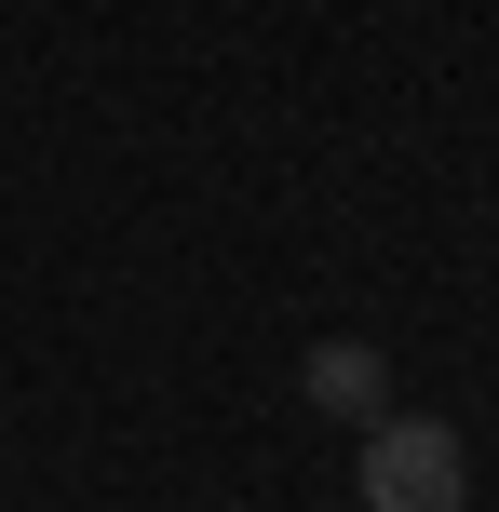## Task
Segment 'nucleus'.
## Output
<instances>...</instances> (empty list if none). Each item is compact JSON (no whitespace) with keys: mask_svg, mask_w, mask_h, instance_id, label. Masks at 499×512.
Returning a JSON list of instances; mask_svg holds the SVG:
<instances>
[{"mask_svg":"<svg viewBox=\"0 0 499 512\" xmlns=\"http://www.w3.org/2000/svg\"><path fill=\"white\" fill-rule=\"evenodd\" d=\"M297 391H311L338 432H378V418H392V351H365V337H311Z\"/></svg>","mask_w":499,"mask_h":512,"instance_id":"2","label":"nucleus"},{"mask_svg":"<svg viewBox=\"0 0 499 512\" xmlns=\"http://www.w3.org/2000/svg\"><path fill=\"white\" fill-rule=\"evenodd\" d=\"M365 512H473V445L446 418H378L365 432Z\"/></svg>","mask_w":499,"mask_h":512,"instance_id":"1","label":"nucleus"}]
</instances>
